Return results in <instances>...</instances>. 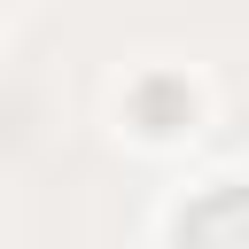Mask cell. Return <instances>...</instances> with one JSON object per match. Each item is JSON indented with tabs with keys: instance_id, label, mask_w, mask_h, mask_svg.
Segmentation results:
<instances>
[{
	"instance_id": "cell-1",
	"label": "cell",
	"mask_w": 249,
	"mask_h": 249,
	"mask_svg": "<svg viewBox=\"0 0 249 249\" xmlns=\"http://www.w3.org/2000/svg\"><path fill=\"white\" fill-rule=\"evenodd\" d=\"M179 249H249V187H218L179 218Z\"/></svg>"
}]
</instances>
